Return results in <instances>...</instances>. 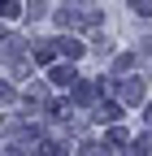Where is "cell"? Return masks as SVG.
Wrapping results in <instances>:
<instances>
[{"mask_svg":"<svg viewBox=\"0 0 152 156\" xmlns=\"http://www.w3.org/2000/svg\"><path fill=\"white\" fill-rule=\"evenodd\" d=\"M52 83H56V87H70V83H74V69H70V65H56V69H52Z\"/></svg>","mask_w":152,"mask_h":156,"instance_id":"cell-1","label":"cell"},{"mask_svg":"<svg viewBox=\"0 0 152 156\" xmlns=\"http://www.w3.org/2000/svg\"><path fill=\"white\" fill-rule=\"evenodd\" d=\"M56 44H61L65 56H78V52H83V44H74V39H56Z\"/></svg>","mask_w":152,"mask_h":156,"instance_id":"cell-2","label":"cell"},{"mask_svg":"<svg viewBox=\"0 0 152 156\" xmlns=\"http://www.w3.org/2000/svg\"><path fill=\"white\" fill-rule=\"evenodd\" d=\"M96 117H100V122H118V104H104V108H96Z\"/></svg>","mask_w":152,"mask_h":156,"instance_id":"cell-3","label":"cell"},{"mask_svg":"<svg viewBox=\"0 0 152 156\" xmlns=\"http://www.w3.org/2000/svg\"><path fill=\"white\" fill-rule=\"evenodd\" d=\"M122 95H126V100H139L143 87H139V83H126V87H122Z\"/></svg>","mask_w":152,"mask_h":156,"instance_id":"cell-4","label":"cell"},{"mask_svg":"<svg viewBox=\"0 0 152 156\" xmlns=\"http://www.w3.org/2000/svg\"><path fill=\"white\" fill-rule=\"evenodd\" d=\"M0 13H5V17H13V13H17V5H13V0H0Z\"/></svg>","mask_w":152,"mask_h":156,"instance_id":"cell-5","label":"cell"}]
</instances>
